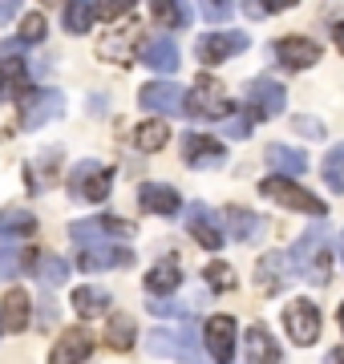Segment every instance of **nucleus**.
Masks as SVG:
<instances>
[{
  "label": "nucleus",
  "instance_id": "1",
  "mask_svg": "<svg viewBox=\"0 0 344 364\" xmlns=\"http://www.w3.org/2000/svg\"><path fill=\"white\" fill-rule=\"evenodd\" d=\"M328 227L324 223H312L300 239H296V247L288 251L291 255V272L308 279L312 287H328L332 279V247H328Z\"/></svg>",
  "mask_w": 344,
  "mask_h": 364
},
{
  "label": "nucleus",
  "instance_id": "2",
  "mask_svg": "<svg viewBox=\"0 0 344 364\" xmlns=\"http://www.w3.org/2000/svg\"><path fill=\"white\" fill-rule=\"evenodd\" d=\"M259 195L272 198V203H279V207H288V210L312 215V219H320V215L328 210L316 195H312V191H304V186L296 182V174H276V178H264V182H259Z\"/></svg>",
  "mask_w": 344,
  "mask_h": 364
},
{
  "label": "nucleus",
  "instance_id": "3",
  "mask_svg": "<svg viewBox=\"0 0 344 364\" xmlns=\"http://www.w3.org/2000/svg\"><path fill=\"white\" fill-rule=\"evenodd\" d=\"M69 195L81 198V203H106L109 186H114V170L93 162V158H81L77 166L69 170Z\"/></svg>",
  "mask_w": 344,
  "mask_h": 364
},
{
  "label": "nucleus",
  "instance_id": "4",
  "mask_svg": "<svg viewBox=\"0 0 344 364\" xmlns=\"http://www.w3.org/2000/svg\"><path fill=\"white\" fill-rule=\"evenodd\" d=\"M183 114L186 117H207V122H227L231 97H227V90L215 77H199L195 85H190V93H186Z\"/></svg>",
  "mask_w": 344,
  "mask_h": 364
},
{
  "label": "nucleus",
  "instance_id": "5",
  "mask_svg": "<svg viewBox=\"0 0 344 364\" xmlns=\"http://www.w3.org/2000/svg\"><path fill=\"white\" fill-rule=\"evenodd\" d=\"M69 235L73 243H118V239H134V223H122V219H109V215H93V219H81V223H69Z\"/></svg>",
  "mask_w": 344,
  "mask_h": 364
},
{
  "label": "nucleus",
  "instance_id": "6",
  "mask_svg": "<svg viewBox=\"0 0 344 364\" xmlns=\"http://www.w3.org/2000/svg\"><path fill=\"white\" fill-rule=\"evenodd\" d=\"M150 352L154 356H166V360H199L203 348H199V336L195 328H158L150 332Z\"/></svg>",
  "mask_w": 344,
  "mask_h": 364
},
{
  "label": "nucleus",
  "instance_id": "7",
  "mask_svg": "<svg viewBox=\"0 0 344 364\" xmlns=\"http://www.w3.org/2000/svg\"><path fill=\"white\" fill-rule=\"evenodd\" d=\"M284 328H288V336L308 348V344H316L320 340V308L312 299H291L288 308H284Z\"/></svg>",
  "mask_w": 344,
  "mask_h": 364
},
{
  "label": "nucleus",
  "instance_id": "8",
  "mask_svg": "<svg viewBox=\"0 0 344 364\" xmlns=\"http://www.w3.org/2000/svg\"><path fill=\"white\" fill-rule=\"evenodd\" d=\"M284 105H288V93H284L279 81L255 77L252 85H247V109H252V117H259V122L279 117V114H284Z\"/></svg>",
  "mask_w": 344,
  "mask_h": 364
},
{
  "label": "nucleus",
  "instance_id": "9",
  "mask_svg": "<svg viewBox=\"0 0 344 364\" xmlns=\"http://www.w3.org/2000/svg\"><path fill=\"white\" fill-rule=\"evenodd\" d=\"M65 114V97L57 90H37L25 97V109H21V130H41L45 122Z\"/></svg>",
  "mask_w": 344,
  "mask_h": 364
},
{
  "label": "nucleus",
  "instance_id": "10",
  "mask_svg": "<svg viewBox=\"0 0 344 364\" xmlns=\"http://www.w3.org/2000/svg\"><path fill=\"white\" fill-rule=\"evenodd\" d=\"M243 49H247V33H207L195 45V57L203 65H223V61L239 57Z\"/></svg>",
  "mask_w": 344,
  "mask_h": 364
},
{
  "label": "nucleus",
  "instance_id": "11",
  "mask_svg": "<svg viewBox=\"0 0 344 364\" xmlns=\"http://www.w3.org/2000/svg\"><path fill=\"white\" fill-rule=\"evenodd\" d=\"M130 263H134V251L118 247V243H85L77 255L81 272H106V267H130Z\"/></svg>",
  "mask_w": 344,
  "mask_h": 364
},
{
  "label": "nucleus",
  "instance_id": "12",
  "mask_svg": "<svg viewBox=\"0 0 344 364\" xmlns=\"http://www.w3.org/2000/svg\"><path fill=\"white\" fill-rule=\"evenodd\" d=\"M186 231H190V239L207 251L223 247V227L215 223V210L203 207V203H190V207H186Z\"/></svg>",
  "mask_w": 344,
  "mask_h": 364
},
{
  "label": "nucleus",
  "instance_id": "13",
  "mask_svg": "<svg viewBox=\"0 0 344 364\" xmlns=\"http://www.w3.org/2000/svg\"><path fill=\"white\" fill-rule=\"evenodd\" d=\"M235 336H239V328H235L231 316H211L207 328H203V344H207V352H211L219 364H227L235 356Z\"/></svg>",
  "mask_w": 344,
  "mask_h": 364
},
{
  "label": "nucleus",
  "instance_id": "14",
  "mask_svg": "<svg viewBox=\"0 0 344 364\" xmlns=\"http://www.w3.org/2000/svg\"><path fill=\"white\" fill-rule=\"evenodd\" d=\"M138 102H142V109H150V114H183L186 93L178 90L174 81H150V85H142Z\"/></svg>",
  "mask_w": 344,
  "mask_h": 364
},
{
  "label": "nucleus",
  "instance_id": "15",
  "mask_svg": "<svg viewBox=\"0 0 344 364\" xmlns=\"http://www.w3.org/2000/svg\"><path fill=\"white\" fill-rule=\"evenodd\" d=\"M276 61L284 69H312L320 61V45L316 41H308V37H279L276 41Z\"/></svg>",
  "mask_w": 344,
  "mask_h": 364
},
{
  "label": "nucleus",
  "instance_id": "16",
  "mask_svg": "<svg viewBox=\"0 0 344 364\" xmlns=\"http://www.w3.org/2000/svg\"><path fill=\"white\" fill-rule=\"evenodd\" d=\"M227 150L215 138H207V134H186L183 138V162L195 170H211V166H223Z\"/></svg>",
  "mask_w": 344,
  "mask_h": 364
},
{
  "label": "nucleus",
  "instance_id": "17",
  "mask_svg": "<svg viewBox=\"0 0 344 364\" xmlns=\"http://www.w3.org/2000/svg\"><path fill=\"white\" fill-rule=\"evenodd\" d=\"M288 267H291V255H279V251L264 255V259H259V267H255V287H259L264 296L284 291V287H288V279L296 275V272H288Z\"/></svg>",
  "mask_w": 344,
  "mask_h": 364
},
{
  "label": "nucleus",
  "instance_id": "18",
  "mask_svg": "<svg viewBox=\"0 0 344 364\" xmlns=\"http://www.w3.org/2000/svg\"><path fill=\"white\" fill-rule=\"evenodd\" d=\"M138 203H142V210L162 215V219H174V215L183 210L178 191H174V186H162V182H142V186H138Z\"/></svg>",
  "mask_w": 344,
  "mask_h": 364
},
{
  "label": "nucleus",
  "instance_id": "19",
  "mask_svg": "<svg viewBox=\"0 0 344 364\" xmlns=\"http://www.w3.org/2000/svg\"><path fill=\"white\" fill-rule=\"evenodd\" d=\"M93 356V336L85 328H69L65 336L53 344V364H77Z\"/></svg>",
  "mask_w": 344,
  "mask_h": 364
},
{
  "label": "nucleus",
  "instance_id": "20",
  "mask_svg": "<svg viewBox=\"0 0 344 364\" xmlns=\"http://www.w3.org/2000/svg\"><path fill=\"white\" fill-rule=\"evenodd\" d=\"M138 57H142L154 73H174V69H178V45H174L171 37L142 41V53H138Z\"/></svg>",
  "mask_w": 344,
  "mask_h": 364
},
{
  "label": "nucleus",
  "instance_id": "21",
  "mask_svg": "<svg viewBox=\"0 0 344 364\" xmlns=\"http://www.w3.org/2000/svg\"><path fill=\"white\" fill-rule=\"evenodd\" d=\"M28 308H33V304H28V291L25 287H13V291L4 296V304H0V328H4V332H21V328H28V320H33Z\"/></svg>",
  "mask_w": 344,
  "mask_h": 364
},
{
  "label": "nucleus",
  "instance_id": "22",
  "mask_svg": "<svg viewBox=\"0 0 344 364\" xmlns=\"http://www.w3.org/2000/svg\"><path fill=\"white\" fill-rule=\"evenodd\" d=\"M243 356L252 364H259V360L276 364L284 352H279V344L272 340V332H267L264 324H255V328H247V336H243Z\"/></svg>",
  "mask_w": 344,
  "mask_h": 364
},
{
  "label": "nucleus",
  "instance_id": "23",
  "mask_svg": "<svg viewBox=\"0 0 344 364\" xmlns=\"http://www.w3.org/2000/svg\"><path fill=\"white\" fill-rule=\"evenodd\" d=\"M223 219H227V231H231L235 243H255L264 235V219L252 215V210H243V207H227Z\"/></svg>",
  "mask_w": 344,
  "mask_h": 364
},
{
  "label": "nucleus",
  "instance_id": "24",
  "mask_svg": "<svg viewBox=\"0 0 344 364\" xmlns=\"http://www.w3.org/2000/svg\"><path fill=\"white\" fill-rule=\"evenodd\" d=\"M183 287V267L174 259H162L150 267V275H146V291L150 296H171V291H178Z\"/></svg>",
  "mask_w": 344,
  "mask_h": 364
},
{
  "label": "nucleus",
  "instance_id": "25",
  "mask_svg": "<svg viewBox=\"0 0 344 364\" xmlns=\"http://www.w3.org/2000/svg\"><path fill=\"white\" fill-rule=\"evenodd\" d=\"M267 166L276 170V174H304L308 170V154L304 150H296V146H279V142H272L267 146Z\"/></svg>",
  "mask_w": 344,
  "mask_h": 364
},
{
  "label": "nucleus",
  "instance_id": "26",
  "mask_svg": "<svg viewBox=\"0 0 344 364\" xmlns=\"http://www.w3.org/2000/svg\"><path fill=\"white\" fill-rule=\"evenodd\" d=\"M0 90H4V97H16V102H21V93H28V73L21 65V53L0 57Z\"/></svg>",
  "mask_w": 344,
  "mask_h": 364
},
{
  "label": "nucleus",
  "instance_id": "27",
  "mask_svg": "<svg viewBox=\"0 0 344 364\" xmlns=\"http://www.w3.org/2000/svg\"><path fill=\"white\" fill-rule=\"evenodd\" d=\"M109 304H114V299H109V291H102V287H77V291H73V312H77L81 320L106 316Z\"/></svg>",
  "mask_w": 344,
  "mask_h": 364
},
{
  "label": "nucleus",
  "instance_id": "28",
  "mask_svg": "<svg viewBox=\"0 0 344 364\" xmlns=\"http://www.w3.org/2000/svg\"><path fill=\"white\" fill-rule=\"evenodd\" d=\"M93 21H97V4H90V0H69V4H65V16H61L65 33H73V37L90 33Z\"/></svg>",
  "mask_w": 344,
  "mask_h": 364
},
{
  "label": "nucleus",
  "instance_id": "29",
  "mask_svg": "<svg viewBox=\"0 0 344 364\" xmlns=\"http://www.w3.org/2000/svg\"><path fill=\"white\" fill-rule=\"evenodd\" d=\"M134 336H138L134 316H126V312L109 316V328H106V344H109V348H114V352H130L134 348Z\"/></svg>",
  "mask_w": 344,
  "mask_h": 364
},
{
  "label": "nucleus",
  "instance_id": "30",
  "mask_svg": "<svg viewBox=\"0 0 344 364\" xmlns=\"http://www.w3.org/2000/svg\"><path fill=\"white\" fill-rule=\"evenodd\" d=\"M166 138H171V126H166L162 117H150V122H142V126L134 130V146H138V150H146V154L162 150V146H166Z\"/></svg>",
  "mask_w": 344,
  "mask_h": 364
},
{
  "label": "nucleus",
  "instance_id": "31",
  "mask_svg": "<svg viewBox=\"0 0 344 364\" xmlns=\"http://www.w3.org/2000/svg\"><path fill=\"white\" fill-rule=\"evenodd\" d=\"M150 9H154V16H158V21H162L166 28H186V25H190L186 0H154Z\"/></svg>",
  "mask_w": 344,
  "mask_h": 364
},
{
  "label": "nucleus",
  "instance_id": "32",
  "mask_svg": "<svg viewBox=\"0 0 344 364\" xmlns=\"http://www.w3.org/2000/svg\"><path fill=\"white\" fill-rule=\"evenodd\" d=\"M33 227H37V219L28 210H0V235L21 239V235H33Z\"/></svg>",
  "mask_w": 344,
  "mask_h": 364
},
{
  "label": "nucleus",
  "instance_id": "33",
  "mask_svg": "<svg viewBox=\"0 0 344 364\" xmlns=\"http://www.w3.org/2000/svg\"><path fill=\"white\" fill-rule=\"evenodd\" d=\"M324 182H328V191L344 195V142L324 154Z\"/></svg>",
  "mask_w": 344,
  "mask_h": 364
},
{
  "label": "nucleus",
  "instance_id": "34",
  "mask_svg": "<svg viewBox=\"0 0 344 364\" xmlns=\"http://www.w3.org/2000/svg\"><path fill=\"white\" fill-rule=\"evenodd\" d=\"M37 279L45 287H61L69 279V263L61 259V255H49V259H41V267H37Z\"/></svg>",
  "mask_w": 344,
  "mask_h": 364
},
{
  "label": "nucleus",
  "instance_id": "35",
  "mask_svg": "<svg viewBox=\"0 0 344 364\" xmlns=\"http://www.w3.org/2000/svg\"><path fill=\"white\" fill-rule=\"evenodd\" d=\"M203 275H207V287H211V291H231V287H235V272H231L227 263H211Z\"/></svg>",
  "mask_w": 344,
  "mask_h": 364
},
{
  "label": "nucleus",
  "instance_id": "36",
  "mask_svg": "<svg viewBox=\"0 0 344 364\" xmlns=\"http://www.w3.org/2000/svg\"><path fill=\"white\" fill-rule=\"evenodd\" d=\"M45 33H49V25H45V16L41 13H28L25 21H21V41H25V45H41Z\"/></svg>",
  "mask_w": 344,
  "mask_h": 364
},
{
  "label": "nucleus",
  "instance_id": "37",
  "mask_svg": "<svg viewBox=\"0 0 344 364\" xmlns=\"http://www.w3.org/2000/svg\"><path fill=\"white\" fill-rule=\"evenodd\" d=\"M199 13L211 21V25H219V21H227V16L235 13V0H199Z\"/></svg>",
  "mask_w": 344,
  "mask_h": 364
},
{
  "label": "nucleus",
  "instance_id": "38",
  "mask_svg": "<svg viewBox=\"0 0 344 364\" xmlns=\"http://www.w3.org/2000/svg\"><path fill=\"white\" fill-rule=\"evenodd\" d=\"M16 267H21V247L16 243H0V279L16 275Z\"/></svg>",
  "mask_w": 344,
  "mask_h": 364
},
{
  "label": "nucleus",
  "instance_id": "39",
  "mask_svg": "<svg viewBox=\"0 0 344 364\" xmlns=\"http://www.w3.org/2000/svg\"><path fill=\"white\" fill-rule=\"evenodd\" d=\"M138 4V0H97V16L102 21H118V16H126Z\"/></svg>",
  "mask_w": 344,
  "mask_h": 364
},
{
  "label": "nucleus",
  "instance_id": "40",
  "mask_svg": "<svg viewBox=\"0 0 344 364\" xmlns=\"http://www.w3.org/2000/svg\"><path fill=\"white\" fill-rule=\"evenodd\" d=\"M227 134H231V138H247V134H252V122H247V117H227Z\"/></svg>",
  "mask_w": 344,
  "mask_h": 364
},
{
  "label": "nucleus",
  "instance_id": "41",
  "mask_svg": "<svg viewBox=\"0 0 344 364\" xmlns=\"http://www.w3.org/2000/svg\"><path fill=\"white\" fill-rule=\"evenodd\" d=\"M150 312H154V316H186V308L166 304V299H154V304H150Z\"/></svg>",
  "mask_w": 344,
  "mask_h": 364
},
{
  "label": "nucleus",
  "instance_id": "42",
  "mask_svg": "<svg viewBox=\"0 0 344 364\" xmlns=\"http://www.w3.org/2000/svg\"><path fill=\"white\" fill-rule=\"evenodd\" d=\"M16 13H21V0H0V25H9Z\"/></svg>",
  "mask_w": 344,
  "mask_h": 364
},
{
  "label": "nucleus",
  "instance_id": "43",
  "mask_svg": "<svg viewBox=\"0 0 344 364\" xmlns=\"http://www.w3.org/2000/svg\"><path fill=\"white\" fill-rule=\"evenodd\" d=\"M296 130H304V134H312V138H316V134H320V122H312V117H296Z\"/></svg>",
  "mask_w": 344,
  "mask_h": 364
},
{
  "label": "nucleus",
  "instance_id": "44",
  "mask_svg": "<svg viewBox=\"0 0 344 364\" xmlns=\"http://www.w3.org/2000/svg\"><path fill=\"white\" fill-rule=\"evenodd\" d=\"M259 4H264L267 13H279V9H291L296 0H259Z\"/></svg>",
  "mask_w": 344,
  "mask_h": 364
},
{
  "label": "nucleus",
  "instance_id": "45",
  "mask_svg": "<svg viewBox=\"0 0 344 364\" xmlns=\"http://www.w3.org/2000/svg\"><path fill=\"white\" fill-rule=\"evenodd\" d=\"M332 41H336V49L344 53V21H336V25H332Z\"/></svg>",
  "mask_w": 344,
  "mask_h": 364
},
{
  "label": "nucleus",
  "instance_id": "46",
  "mask_svg": "<svg viewBox=\"0 0 344 364\" xmlns=\"http://www.w3.org/2000/svg\"><path fill=\"white\" fill-rule=\"evenodd\" d=\"M340 259H344V235H340Z\"/></svg>",
  "mask_w": 344,
  "mask_h": 364
},
{
  "label": "nucleus",
  "instance_id": "47",
  "mask_svg": "<svg viewBox=\"0 0 344 364\" xmlns=\"http://www.w3.org/2000/svg\"><path fill=\"white\" fill-rule=\"evenodd\" d=\"M340 328H344V304H340Z\"/></svg>",
  "mask_w": 344,
  "mask_h": 364
},
{
  "label": "nucleus",
  "instance_id": "48",
  "mask_svg": "<svg viewBox=\"0 0 344 364\" xmlns=\"http://www.w3.org/2000/svg\"><path fill=\"white\" fill-rule=\"evenodd\" d=\"M0 102H4V90H0Z\"/></svg>",
  "mask_w": 344,
  "mask_h": 364
}]
</instances>
